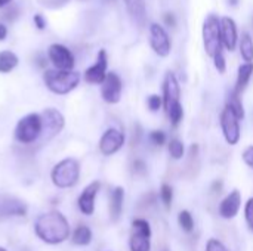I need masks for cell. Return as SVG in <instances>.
<instances>
[{
	"label": "cell",
	"instance_id": "39",
	"mask_svg": "<svg viewBox=\"0 0 253 251\" xmlns=\"http://www.w3.org/2000/svg\"><path fill=\"white\" fill-rule=\"evenodd\" d=\"M34 25L39 28V30H44L46 28V21L43 19V16L40 15V13H37V15H34Z\"/></svg>",
	"mask_w": 253,
	"mask_h": 251
},
{
	"label": "cell",
	"instance_id": "3",
	"mask_svg": "<svg viewBox=\"0 0 253 251\" xmlns=\"http://www.w3.org/2000/svg\"><path fill=\"white\" fill-rule=\"evenodd\" d=\"M52 183L59 189L73 188L80 179V163L76 158H64L50 172Z\"/></svg>",
	"mask_w": 253,
	"mask_h": 251
},
{
	"label": "cell",
	"instance_id": "2",
	"mask_svg": "<svg viewBox=\"0 0 253 251\" xmlns=\"http://www.w3.org/2000/svg\"><path fill=\"white\" fill-rule=\"evenodd\" d=\"M46 87L55 95H67L73 92L80 83V72L77 71H61L46 70L43 75Z\"/></svg>",
	"mask_w": 253,
	"mask_h": 251
},
{
	"label": "cell",
	"instance_id": "46",
	"mask_svg": "<svg viewBox=\"0 0 253 251\" xmlns=\"http://www.w3.org/2000/svg\"><path fill=\"white\" fill-rule=\"evenodd\" d=\"M108 1H111V0H108Z\"/></svg>",
	"mask_w": 253,
	"mask_h": 251
},
{
	"label": "cell",
	"instance_id": "41",
	"mask_svg": "<svg viewBox=\"0 0 253 251\" xmlns=\"http://www.w3.org/2000/svg\"><path fill=\"white\" fill-rule=\"evenodd\" d=\"M212 191H213L215 194H221V192H222V182H221V180H219V182H215L213 186H212Z\"/></svg>",
	"mask_w": 253,
	"mask_h": 251
},
{
	"label": "cell",
	"instance_id": "38",
	"mask_svg": "<svg viewBox=\"0 0 253 251\" xmlns=\"http://www.w3.org/2000/svg\"><path fill=\"white\" fill-rule=\"evenodd\" d=\"M163 18H165V22H166L168 27H170V28L176 27V19H175V15L172 12H166Z\"/></svg>",
	"mask_w": 253,
	"mask_h": 251
},
{
	"label": "cell",
	"instance_id": "11",
	"mask_svg": "<svg viewBox=\"0 0 253 251\" xmlns=\"http://www.w3.org/2000/svg\"><path fill=\"white\" fill-rule=\"evenodd\" d=\"M122 92H123V83L120 75L116 72H108L104 83L101 84L102 99L110 105H116L122 99Z\"/></svg>",
	"mask_w": 253,
	"mask_h": 251
},
{
	"label": "cell",
	"instance_id": "25",
	"mask_svg": "<svg viewBox=\"0 0 253 251\" xmlns=\"http://www.w3.org/2000/svg\"><path fill=\"white\" fill-rule=\"evenodd\" d=\"M18 65V56L10 50H1L0 52V72L7 74L13 71Z\"/></svg>",
	"mask_w": 253,
	"mask_h": 251
},
{
	"label": "cell",
	"instance_id": "43",
	"mask_svg": "<svg viewBox=\"0 0 253 251\" xmlns=\"http://www.w3.org/2000/svg\"><path fill=\"white\" fill-rule=\"evenodd\" d=\"M227 1H228V4H230V6H233V7H236V6L240 3V0H227Z\"/></svg>",
	"mask_w": 253,
	"mask_h": 251
},
{
	"label": "cell",
	"instance_id": "18",
	"mask_svg": "<svg viewBox=\"0 0 253 251\" xmlns=\"http://www.w3.org/2000/svg\"><path fill=\"white\" fill-rule=\"evenodd\" d=\"M127 9V13L133 19V22L139 27L145 25L147 21V7L144 0H123Z\"/></svg>",
	"mask_w": 253,
	"mask_h": 251
},
{
	"label": "cell",
	"instance_id": "29",
	"mask_svg": "<svg viewBox=\"0 0 253 251\" xmlns=\"http://www.w3.org/2000/svg\"><path fill=\"white\" fill-rule=\"evenodd\" d=\"M160 200L166 210H170L172 201H173V188L169 183H163L160 186Z\"/></svg>",
	"mask_w": 253,
	"mask_h": 251
},
{
	"label": "cell",
	"instance_id": "7",
	"mask_svg": "<svg viewBox=\"0 0 253 251\" xmlns=\"http://www.w3.org/2000/svg\"><path fill=\"white\" fill-rule=\"evenodd\" d=\"M219 126L222 130V136L230 146H236L242 139V127L240 120L228 109L224 108L219 115Z\"/></svg>",
	"mask_w": 253,
	"mask_h": 251
},
{
	"label": "cell",
	"instance_id": "26",
	"mask_svg": "<svg viewBox=\"0 0 253 251\" xmlns=\"http://www.w3.org/2000/svg\"><path fill=\"white\" fill-rule=\"evenodd\" d=\"M166 114H168V118L170 121V126L178 127L182 123V118H184V107H182V104L181 102L173 104L170 108L166 109Z\"/></svg>",
	"mask_w": 253,
	"mask_h": 251
},
{
	"label": "cell",
	"instance_id": "12",
	"mask_svg": "<svg viewBox=\"0 0 253 251\" xmlns=\"http://www.w3.org/2000/svg\"><path fill=\"white\" fill-rule=\"evenodd\" d=\"M49 59L53 64V67H56V70L61 71H73L74 67V55L71 53V50L68 47H65L64 44L55 43L49 47Z\"/></svg>",
	"mask_w": 253,
	"mask_h": 251
},
{
	"label": "cell",
	"instance_id": "4",
	"mask_svg": "<svg viewBox=\"0 0 253 251\" xmlns=\"http://www.w3.org/2000/svg\"><path fill=\"white\" fill-rule=\"evenodd\" d=\"M43 133V118L42 114L31 112L22 117L15 127V139L19 143L31 145L42 138Z\"/></svg>",
	"mask_w": 253,
	"mask_h": 251
},
{
	"label": "cell",
	"instance_id": "35",
	"mask_svg": "<svg viewBox=\"0 0 253 251\" xmlns=\"http://www.w3.org/2000/svg\"><path fill=\"white\" fill-rule=\"evenodd\" d=\"M37 1L49 9H58V7H62L64 4H67L70 0H37Z\"/></svg>",
	"mask_w": 253,
	"mask_h": 251
},
{
	"label": "cell",
	"instance_id": "16",
	"mask_svg": "<svg viewBox=\"0 0 253 251\" xmlns=\"http://www.w3.org/2000/svg\"><path fill=\"white\" fill-rule=\"evenodd\" d=\"M242 209V194L239 189H233L221 203H219V216L225 220L234 219Z\"/></svg>",
	"mask_w": 253,
	"mask_h": 251
},
{
	"label": "cell",
	"instance_id": "36",
	"mask_svg": "<svg viewBox=\"0 0 253 251\" xmlns=\"http://www.w3.org/2000/svg\"><path fill=\"white\" fill-rule=\"evenodd\" d=\"M132 170H133L135 175L144 176V175L147 173V164H145V161H142V160H135L133 164H132Z\"/></svg>",
	"mask_w": 253,
	"mask_h": 251
},
{
	"label": "cell",
	"instance_id": "1",
	"mask_svg": "<svg viewBox=\"0 0 253 251\" xmlns=\"http://www.w3.org/2000/svg\"><path fill=\"white\" fill-rule=\"evenodd\" d=\"M34 232L40 241L55 246L70 238V223L61 212H49L36 219Z\"/></svg>",
	"mask_w": 253,
	"mask_h": 251
},
{
	"label": "cell",
	"instance_id": "33",
	"mask_svg": "<svg viewBox=\"0 0 253 251\" xmlns=\"http://www.w3.org/2000/svg\"><path fill=\"white\" fill-rule=\"evenodd\" d=\"M212 59H213V65H215L216 71H218L219 74H224V72L227 71V61H225L224 52H222V50L218 52Z\"/></svg>",
	"mask_w": 253,
	"mask_h": 251
},
{
	"label": "cell",
	"instance_id": "9",
	"mask_svg": "<svg viewBox=\"0 0 253 251\" xmlns=\"http://www.w3.org/2000/svg\"><path fill=\"white\" fill-rule=\"evenodd\" d=\"M150 46L154 50L156 55L160 58H166L170 55L172 43L168 31L157 22H153L150 25Z\"/></svg>",
	"mask_w": 253,
	"mask_h": 251
},
{
	"label": "cell",
	"instance_id": "21",
	"mask_svg": "<svg viewBox=\"0 0 253 251\" xmlns=\"http://www.w3.org/2000/svg\"><path fill=\"white\" fill-rule=\"evenodd\" d=\"M252 75L253 62H245V64H242V65L239 67V70H237V80H236V86H234L233 90H234L236 93L242 95V93L246 90V87H248V84H249Z\"/></svg>",
	"mask_w": 253,
	"mask_h": 251
},
{
	"label": "cell",
	"instance_id": "45",
	"mask_svg": "<svg viewBox=\"0 0 253 251\" xmlns=\"http://www.w3.org/2000/svg\"><path fill=\"white\" fill-rule=\"evenodd\" d=\"M0 251H7L6 249H3V247H0Z\"/></svg>",
	"mask_w": 253,
	"mask_h": 251
},
{
	"label": "cell",
	"instance_id": "14",
	"mask_svg": "<svg viewBox=\"0 0 253 251\" xmlns=\"http://www.w3.org/2000/svg\"><path fill=\"white\" fill-rule=\"evenodd\" d=\"M163 108L165 111L168 108H170L173 104L176 102H181V86H179V81L176 78V75L169 71L166 72L165 75V81H163Z\"/></svg>",
	"mask_w": 253,
	"mask_h": 251
},
{
	"label": "cell",
	"instance_id": "32",
	"mask_svg": "<svg viewBox=\"0 0 253 251\" xmlns=\"http://www.w3.org/2000/svg\"><path fill=\"white\" fill-rule=\"evenodd\" d=\"M245 220L246 225L249 228V231L253 232V197H251L246 203H245Z\"/></svg>",
	"mask_w": 253,
	"mask_h": 251
},
{
	"label": "cell",
	"instance_id": "34",
	"mask_svg": "<svg viewBox=\"0 0 253 251\" xmlns=\"http://www.w3.org/2000/svg\"><path fill=\"white\" fill-rule=\"evenodd\" d=\"M206 251H228V249L225 247V244L216 238H211L206 243Z\"/></svg>",
	"mask_w": 253,
	"mask_h": 251
},
{
	"label": "cell",
	"instance_id": "44",
	"mask_svg": "<svg viewBox=\"0 0 253 251\" xmlns=\"http://www.w3.org/2000/svg\"><path fill=\"white\" fill-rule=\"evenodd\" d=\"M12 0H0V7H3V6H6V4H9Z\"/></svg>",
	"mask_w": 253,
	"mask_h": 251
},
{
	"label": "cell",
	"instance_id": "40",
	"mask_svg": "<svg viewBox=\"0 0 253 251\" xmlns=\"http://www.w3.org/2000/svg\"><path fill=\"white\" fill-rule=\"evenodd\" d=\"M9 7H10V10H7V13H4V16L7 18V21H13L18 16V6L12 4Z\"/></svg>",
	"mask_w": 253,
	"mask_h": 251
},
{
	"label": "cell",
	"instance_id": "31",
	"mask_svg": "<svg viewBox=\"0 0 253 251\" xmlns=\"http://www.w3.org/2000/svg\"><path fill=\"white\" fill-rule=\"evenodd\" d=\"M147 107L151 112H157L163 108V98L160 95H150L147 99Z\"/></svg>",
	"mask_w": 253,
	"mask_h": 251
},
{
	"label": "cell",
	"instance_id": "37",
	"mask_svg": "<svg viewBox=\"0 0 253 251\" xmlns=\"http://www.w3.org/2000/svg\"><path fill=\"white\" fill-rule=\"evenodd\" d=\"M242 158H243L245 164H246L248 167H251L253 170V145H249V146L243 151Z\"/></svg>",
	"mask_w": 253,
	"mask_h": 251
},
{
	"label": "cell",
	"instance_id": "8",
	"mask_svg": "<svg viewBox=\"0 0 253 251\" xmlns=\"http://www.w3.org/2000/svg\"><path fill=\"white\" fill-rule=\"evenodd\" d=\"M43 118V133H42V142L50 141L53 136H56L65 126V118L64 115L55 109V108H46L42 112Z\"/></svg>",
	"mask_w": 253,
	"mask_h": 251
},
{
	"label": "cell",
	"instance_id": "28",
	"mask_svg": "<svg viewBox=\"0 0 253 251\" xmlns=\"http://www.w3.org/2000/svg\"><path fill=\"white\" fill-rule=\"evenodd\" d=\"M178 223H179L181 229L184 232H187V234H190V232L194 231V219H193V215L188 210L179 212V215H178Z\"/></svg>",
	"mask_w": 253,
	"mask_h": 251
},
{
	"label": "cell",
	"instance_id": "20",
	"mask_svg": "<svg viewBox=\"0 0 253 251\" xmlns=\"http://www.w3.org/2000/svg\"><path fill=\"white\" fill-rule=\"evenodd\" d=\"M27 207L22 201L16 198H4L0 203V215L4 217L9 216H25Z\"/></svg>",
	"mask_w": 253,
	"mask_h": 251
},
{
	"label": "cell",
	"instance_id": "30",
	"mask_svg": "<svg viewBox=\"0 0 253 251\" xmlns=\"http://www.w3.org/2000/svg\"><path fill=\"white\" fill-rule=\"evenodd\" d=\"M148 139H150V142L154 146H163V145L168 143V136H166V133L163 130H153V132H150Z\"/></svg>",
	"mask_w": 253,
	"mask_h": 251
},
{
	"label": "cell",
	"instance_id": "6",
	"mask_svg": "<svg viewBox=\"0 0 253 251\" xmlns=\"http://www.w3.org/2000/svg\"><path fill=\"white\" fill-rule=\"evenodd\" d=\"M151 225L145 219H135L132 222V234L129 238L130 251H151Z\"/></svg>",
	"mask_w": 253,
	"mask_h": 251
},
{
	"label": "cell",
	"instance_id": "27",
	"mask_svg": "<svg viewBox=\"0 0 253 251\" xmlns=\"http://www.w3.org/2000/svg\"><path fill=\"white\" fill-rule=\"evenodd\" d=\"M168 149H169V154H170V157L173 158V160H182L184 158V155H185V146H184V143H182V141H179V139H170L169 142H168Z\"/></svg>",
	"mask_w": 253,
	"mask_h": 251
},
{
	"label": "cell",
	"instance_id": "13",
	"mask_svg": "<svg viewBox=\"0 0 253 251\" xmlns=\"http://www.w3.org/2000/svg\"><path fill=\"white\" fill-rule=\"evenodd\" d=\"M107 67H108V58H107V52L104 49H101L98 52V58L96 62L93 65H90L86 71H84V80L89 84H102L105 77H107Z\"/></svg>",
	"mask_w": 253,
	"mask_h": 251
},
{
	"label": "cell",
	"instance_id": "42",
	"mask_svg": "<svg viewBox=\"0 0 253 251\" xmlns=\"http://www.w3.org/2000/svg\"><path fill=\"white\" fill-rule=\"evenodd\" d=\"M6 36H7V28L0 22V40H4Z\"/></svg>",
	"mask_w": 253,
	"mask_h": 251
},
{
	"label": "cell",
	"instance_id": "10",
	"mask_svg": "<svg viewBox=\"0 0 253 251\" xmlns=\"http://www.w3.org/2000/svg\"><path fill=\"white\" fill-rule=\"evenodd\" d=\"M125 142H126L125 133L120 129L110 127L102 133V136L99 139V151L102 155L111 157L123 148Z\"/></svg>",
	"mask_w": 253,
	"mask_h": 251
},
{
	"label": "cell",
	"instance_id": "24",
	"mask_svg": "<svg viewBox=\"0 0 253 251\" xmlns=\"http://www.w3.org/2000/svg\"><path fill=\"white\" fill-rule=\"evenodd\" d=\"M239 49L245 62H253V38L249 33L242 34V38L239 40Z\"/></svg>",
	"mask_w": 253,
	"mask_h": 251
},
{
	"label": "cell",
	"instance_id": "19",
	"mask_svg": "<svg viewBox=\"0 0 253 251\" xmlns=\"http://www.w3.org/2000/svg\"><path fill=\"white\" fill-rule=\"evenodd\" d=\"M123 201H125V189L122 186H116L110 194V219L117 222L123 212Z\"/></svg>",
	"mask_w": 253,
	"mask_h": 251
},
{
	"label": "cell",
	"instance_id": "22",
	"mask_svg": "<svg viewBox=\"0 0 253 251\" xmlns=\"http://www.w3.org/2000/svg\"><path fill=\"white\" fill-rule=\"evenodd\" d=\"M92 238H93V234H92L90 228L87 225H79L73 232L71 241H73V244H76L79 247H86L92 243Z\"/></svg>",
	"mask_w": 253,
	"mask_h": 251
},
{
	"label": "cell",
	"instance_id": "17",
	"mask_svg": "<svg viewBox=\"0 0 253 251\" xmlns=\"http://www.w3.org/2000/svg\"><path fill=\"white\" fill-rule=\"evenodd\" d=\"M221 38H222V46L230 52H233L239 44L237 24L231 16L221 18Z\"/></svg>",
	"mask_w": 253,
	"mask_h": 251
},
{
	"label": "cell",
	"instance_id": "23",
	"mask_svg": "<svg viewBox=\"0 0 253 251\" xmlns=\"http://www.w3.org/2000/svg\"><path fill=\"white\" fill-rule=\"evenodd\" d=\"M225 108H228L240 121L245 118L246 112H245V107H243V102H242V98L239 93H236L234 90L230 92L228 98H227V104H225Z\"/></svg>",
	"mask_w": 253,
	"mask_h": 251
},
{
	"label": "cell",
	"instance_id": "5",
	"mask_svg": "<svg viewBox=\"0 0 253 251\" xmlns=\"http://www.w3.org/2000/svg\"><path fill=\"white\" fill-rule=\"evenodd\" d=\"M203 46L206 53L213 58L218 52L222 50V38H221V18L215 13H209L202 27Z\"/></svg>",
	"mask_w": 253,
	"mask_h": 251
},
{
	"label": "cell",
	"instance_id": "15",
	"mask_svg": "<svg viewBox=\"0 0 253 251\" xmlns=\"http://www.w3.org/2000/svg\"><path fill=\"white\" fill-rule=\"evenodd\" d=\"M99 189H101V183L98 180H95V182L89 183L82 191V194L79 195L77 206H79V210L84 216H92L93 215V212H95V198H96Z\"/></svg>",
	"mask_w": 253,
	"mask_h": 251
}]
</instances>
